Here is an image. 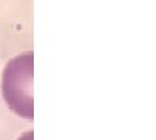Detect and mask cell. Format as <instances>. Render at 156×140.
<instances>
[{
  "label": "cell",
  "instance_id": "1",
  "mask_svg": "<svg viewBox=\"0 0 156 140\" xmlns=\"http://www.w3.org/2000/svg\"><path fill=\"white\" fill-rule=\"evenodd\" d=\"M3 92L9 108L33 118V52L9 61L3 75Z\"/></svg>",
  "mask_w": 156,
  "mask_h": 140
}]
</instances>
